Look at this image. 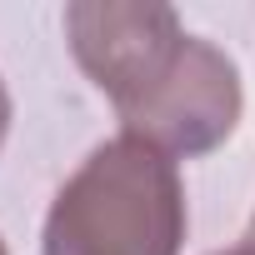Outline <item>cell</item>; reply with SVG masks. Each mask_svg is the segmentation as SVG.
I'll return each mask as SVG.
<instances>
[{"label":"cell","instance_id":"277c9868","mask_svg":"<svg viewBox=\"0 0 255 255\" xmlns=\"http://www.w3.org/2000/svg\"><path fill=\"white\" fill-rule=\"evenodd\" d=\"M5 135H10V90L0 80V145H5Z\"/></svg>","mask_w":255,"mask_h":255},{"label":"cell","instance_id":"6da1fadb","mask_svg":"<svg viewBox=\"0 0 255 255\" xmlns=\"http://www.w3.org/2000/svg\"><path fill=\"white\" fill-rule=\"evenodd\" d=\"M185 220L175 160L135 135H115L55 190L40 255H180Z\"/></svg>","mask_w":255,"mask_h":255},{"label":"cell","instance_id":"7a4b0ae2","mask_svg":"<svg viewBox=\"0 0 255 255\" xmlns=\"http://www.w3.org/2000/svg\"><path fill=\"white\" fill-rule=\"evenodd\" d=\"M65 40L90 85L115 105V115L145 105L190 45L170 5L140 0H75L65 5Z\"/></svg>","mask_w":255,"mask_h":255},{"label":"cell","instance_id":"3957f363","mask_svg":"<svg viewBox=\"0 0 255 255\" xmlns=\"http://www.w3.org/2000/svg\"><path fill=\"white\" fill-rule=\"evenodd\" d=\"M240 105H245V95H240L235 60L220 45L190 35L170 80L145 105L120 115V135H135L170 160H195V155H210L215 145H225L235 135Z\"/></svg>","mask_w":255,"mask_h":255},{"label":"cell","instance_id":"5b68a950","mask_svg":"<svg viewBox=\"0 0 255 255\" xmlns=\"http://www.w3.org/2000/svg\"><path fill=\"white\" fill-rule=\"evenodd\" d=\"M210 255H255V245H245V240H240V245H230V250H210Z\"/></svg>","mask_w":255,"mask_h":255},{"label":"cell","instance_id":"8992f818","mask_svg":"<svg viewBox=\"0 0 255 255\" xmlns=\"http://www.w3.org/2000/svg\"><path fill=\"white\" fill-rule=\"evenodd\" d=\"M245 245H255V215H250V230H245Z\"/></svg>","mask_w":255,"mask_h":255},{"label":"cell","instance_id":"52a82bcc","mask_svg":"<svg viewBox=\"0 0 255 255\" xmlns=\"http://www.w3.org/2000/svg\"><path fill=\"white\" fill-rule=\"evenodd\" d=\"M0 255H10V250H5V240H0Z\"/></svg>","mask_w":255,"mask_h":255}]
</instances>
